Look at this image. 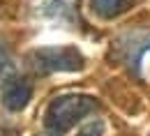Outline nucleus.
Instances as JSON below:
<instances>
[{"mask_svg":"<svg viewBox=\"0 0 150 136\" xmlns=\"http://www.w3.org/2000/svg\"><path fill=\"white\" fill-rule=\"evenodd\" d=\"M97 106H99L97 99L90 97V95H62V97H56L46 109L44 125L53 136H62L81 118L93 113Z\"/></svg>","mask_w":150,"mask_h":136,"instance_id":"1","label":"nucleus"},{"mask_svg":"<svg viewBox=\"0 0 150 136\" xmlns=\"http://www.w3.org/2000/svg\"><path fill=\"white\" fill-rule=\"evenodd\" d=\"M30 69L37 74H53V72H79L83 69L86 58L76 46H44L35 49L28 56Z\"/></svg>","mask_w":150,"mask_h":136,"instance_id":"2","label":"nucleus"},{"mask_svg":"<svg viewBox=\"0 0 150 136\" xmlns=\"http://www.w3.org/2000/svg\"><path fill=\"white\" fill-rule=\"evenodd\" d=\"M33 99V83L21 76H9L2 83L0 101L7 111H23Z\"/></svg>","mask_w":150,"mask_h":136,"instance_id":"3","label":"nucleus"},{"mask_svg":"<svg viewBox=\"0 0 150 136\" xmlns=\"http://www.w3.org/2000/svg\"><path fill=\"white\" fill-rule=\"evenodd\" d=\"M134 7V0H90V9L99 19H118Z\"/></svg>","mask_w":150,"mask_h":136,"instance_id":"4","label":"nucleus"},{"mask_svg":"<svg viewBox=\"0 0 150 136\" xmlns=\"http://www.w3.org/2000/svg\"><path fill=\"white\" fill-rule=\"evenodd\" d=\"M79 0H46V12L56 19H67L74 21Z\"/></svg>","mask_w":150,"mask_h":136,"instance_id":"5","label":"nucleus"},{"mask_svg":"<svg viewBox=\"0 0 150 136\" xmlns=\"http://www.w3.org/2000/svg\"><path fill=\"white\" fill-rule=\"evenodd\" d=\"M76 136H104V122L102 120H93V122H88V125H83Z\"/></svg>","mask_w":150,"mask_h":136,"instance_id":"6","label":"nucleus"},{"mask_svg":"<svg viewBox=\"0 0 150 136\" xmlns=\"http://www.w3.org/2000/svg\"><path fill=\"white\" fill-rule=\"evenodd\" d=\"M5 62H7V53H5V49H2V44H0V69L5 67Z\"/></svg>","mask_w":150,"mask_h":136,"instance_id":"7","label":"nucleus"}]
</instances>
